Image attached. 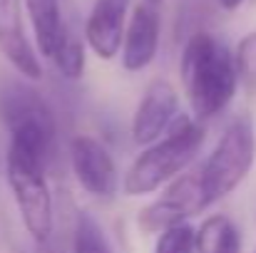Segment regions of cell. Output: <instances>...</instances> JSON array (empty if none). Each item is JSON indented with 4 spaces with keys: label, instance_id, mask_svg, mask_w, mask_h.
Masks as SVG:
<instances>
[{
    "label": "cell",
    "instance_id": "obj_1",
    "mask_svg": "<svg viewBox=\"0 0 256 253\" xmlns=\"http://www.w3.org/2000/svg\"><path fill=\"white\" fill-rule=\"evenodd\" d=\"M179 75L192 107V117L199 122L222 114L239 87L234 52H229L222 40L204 30L186 40L179 60Z\"/></svg>",
    "mask_w": 256,
    "mask_h": 253
},
{
    "label": "cell",
    "instance_id": "obj_2",
    "mask_svg": "<svg viewBox=\"0 0 256 253\" xmlns=\"http://www.w3.org/2000/svg\"><path fill=\"white\" fill-rule=\"evenodd\" d=\"M206 139V127L186 114H179L172 129L154 144L144 147V152L130 164L122 176V191L124 196H147L160 191L162 186L172 184L176 176H182L196 154L202 152Z\"/></svg>",
    "mask_w": 256,
    "mask_h": 253
},
{
    "label": "cell",
    "instance_id": "obj_3",
    "mask_svg": "<svg viewBox=\"0 0 256 253\" xmlns=\"http://www.w3.org/2000/svg\"><path fill=\"white\" fill-rule=\"evenodd\" d=\"M45 167L48 164L30 149L20 144H8L5 179L18 206V214L22 219V226L38 246L52 241L55 231V206Z\"/></svg>",
    "mask_w": 256,
    "mask_h": 253
},
{
    "label": "cell",
    "instance_id": "obj_4",
    "mask_svg": "<svg viewBox=\"0 0 256 253\" xmlns=\"http://www.w3.org/2000/svg\"><path fill=\"white\" fill-rule=\"evenodd\" d=\"M256 162V132L249 117H236L199 167L202 209L214 206L242 186Z\"/></svg>",
    "mask_w": 256,
    "mask_h": 253
},
{
    "label": "cell",
    "instance_id": "obj_5",
    "mask_svg": "<svg viewBox=\"0 0 256 253\" xmlns=\"http://www.w3.org/2000/svg\"><path fill=\"white\" fill-rule=\"evenodd\" d=\"M0 119L10 134V144L30 149L45 164L52 162L58 152V119L38 89L8 84L0 92Z\"/></svg>",
    "mask_w": 256,
    "mask_h": 253
},
{
    "label": "cell",
    "instance_id": "obj_6",
    "mask_svg": "<svg viewBox=\"0 0 256 253\" xmlns=\"http://www.w3.org/2000/svg\"><path fill=\"white\" fill-rule=\"evenodd\" d=\"M202 211H204L202 186H199V169H196V171H184L172 184H167L164 194L140 211L137 224L144 234H162L176 224L189 221Z\"/></svg>",
    "mask_w": 256,
    "mask_h": 253
},
{
    "label": "cell",
    "instance_id": "obj_7",
    "mask_svg": "<svg viewBox=\"0 0 256 253\" xmlns=\"http://www.w3.org/2000/svg\"><path fill=\"white\" fill-rule=\"evenodd\" d=\"M70 167H72L78 184L90 196H94L100 201L114 199L117 191L122 189V179H120V171H117V164H114L110 149L90 134L72 137Z\"/></svg>",
    "mask_w": 256,
    "mask_h": 253
},
{
    "label": "cell",
    "instance_id": "obj_8",
    "mask_svg": "<svg viewBox=\"0 0 256 253\" xmlns=\"http://www.w3.org/2000/svg\"><path fill=\"white\" fill-rule=\"evenodd\" d=\"M179 92L170 80H152L132 114V139L140 147L160 142L179 117Z\"/></svg>",
    "mask_w": 256,
    "mask_h": 253
},
{
    "label": "cell",
    "instance_id": "obj_9",
    "mask_svg": "<svg viewBox=\"0 0 256 253\" xmlns=\"http://www.w3.org/2000/svg\"><path fill=\"white\" fill-rule=\"evenodd\" d=\"M160 35H162V15L157 5L140 0L130 15L124 42H122V67L127 72L147 70L157 52H160Z\"/></svg>",
    "mask_w": 256,
    "mask_h": 253
},
{
    "label": "cell",
    "instance_id": "obj_10",
    "mask_svg": "<svg viewBox=\"0 0 256 253\" xmlns=\"http://www.w3.org/2000/svg\"><path fill=\"white\" fill-rule=\"evenodd\" d=\"M0 55L8 65L30 82L42 77V65L22 27L20 0H0Z\"/></svg>",
    "mask_w": 256,
    "mask_h": 253
},
{
    "label": "cell",
    "instance_id": "obj_11",
    "mask_svg": "<svg viewBox=\"0 0 256 253\" xmlns=\"http://www.w3.org/2000/svg\"><path fill=\"white\" fill-rule=\"evenodd\" d=\"M130 0H94L85 20V42L100 60H114L122 52Z\"/></svg>",
    "mask_w": 256,
    "mask_h": 253
},
{
    "label": "cell",
    "instance_id": "obj_12",
    "mask_svg": "<svg viewBox=\"0 0 256 253\" xmlns=\"http://www.w3.org/2000/svg\"><path fill=\"white\" fill-rule=\"evenodd\" d=\"M68 5L70 0H25L35 45L45 60H52L62 42L75 32L68 17Z\"/></svg>",
    "mask_w": 256,
    "mask_h": 253
},
{
    "label": "cell",
    "instance_id": "obj_13",
    "mask_svg": "<svg viewBox=\"0 0 256 253\" xmlns=\"http://www.w3.org/2000/svg\"><path fill=\"white\" fill-rule=\"evenodd\" d=\"M196 253H242V234L236 224L224 214L206 216L196 229Z\"/></svg>",
    "mask_w": 256,
    "mask_h": 253
},
{
    "label": "cell",
    "instance_id": "obj_14",
    "mask_svg": "<svg viewBox=\"0 0 256 253\" xmlns=\"http://www.w3.org/2000/svg\"><path fill=\"white\" fill-rule=\"evenodd\" d=\"M72 253H112L104 231L100 229V224H97L90 214H85V211H80V214L75 216Z\"/></svg>",
    "mask_w": 256,
    "mask_h": 253
},
{
    "label": "cell",
    "instance_id": "obj_15",
    "mask_svg": "<svg viewBox=\"0 0 256 253\" xmlns=\"http://www.w3.org/2000/svg\"><path fill=\"white\" fill-rule=\"evenodd\" d=\"M55 65V70L65 77V80H80L85 72V45L78 37V32H72L62 47L58 50V55L50 60Z\"/></svg>",
    "mask_w": 256,
    "mask_h": 253
},
{
    "label": "cell",
    "instance_id": "obj_16",
    "mask_svg": "<svg viewBox=\"0 0 256 253\" xmlns=\"http://www.w3.org/2000/svg\"><path fill=\"white\" fill-rule=\"evenodd\" d=\"M154 253H196V229L184 221L157 236Z\"/></svg>",
    "mask_w": 256,
    "mask_h": 253
},
{
    "label": "cell",
    "instance_id": "obj_17",
    "mask_svg": "<svg viewBox=\"0 0 256 253\" xmlns=\"http://www.w3.org/2000/svg\"><path fill=\"white\" fill-rule=\"evenodd\" d=\"M234 62L239 72V82L249 89H256V32H249L246 37H242L234 52Z\"/></svg>",
    "mask_w": 256,
    "mask_h": 253
},
{
    "label": "cell",
    "instance_id": "obj_18",
    "mask_svg": "<svg viewBox=\"0 0 256 253\" xmlns=\"http://www.w3.org/2000/svg\"><path fill=\"white\" fill-rule=\"evenodd\" d=\"M216 2H219V7H222V10H229V12H232V10L242 7V2H244V0H216Z\"/></svg>",
    "mask_w": 256,
    "mask_h": 253
},
{
    "label": "cell",
    "instance_id": "obj_19",
    "mask_svg": "<svg viewBox=\"0 0 256 253\" xmlns=\"http://www.w3.org/2000/svg\"><path fill=\"white\" fill-rule=\"evenodd\" d=\"M40 249V253H65L55 241H48V244H42V246H38Z\"/></svg>",
    "mask_w": 256,
    "mask_h": 253
},
{
    "label": "cell",
    "instance_id": "obj_20",
    "mask_svg": "<svg viewBox=\"0 0 256 253\" xmlns=\"http://www.w3.org/2000/svg\"><path fill=\"white\" fill-rule=\"evenodd\" d=\"M144 2H150V5H157V7H160V5H162L164 0H144Z\"/></svg>",
    "mask_w": 256,
    "mask_h": 253
},
{
    "label": "cell",
    "instance_id": "obj_21",
    "mask_svg": "<svg viewBox=\"0 0 256 253\" xmlns=\"http://www.w3.org/2000/svg\"><path fill=\"white\" fill-rule=\"evenodd\" d=\"M254 253H256V251H254Z\"/></svg>",
    "mask_w": 256,
    "mask_h": 253
}]
</instances>
